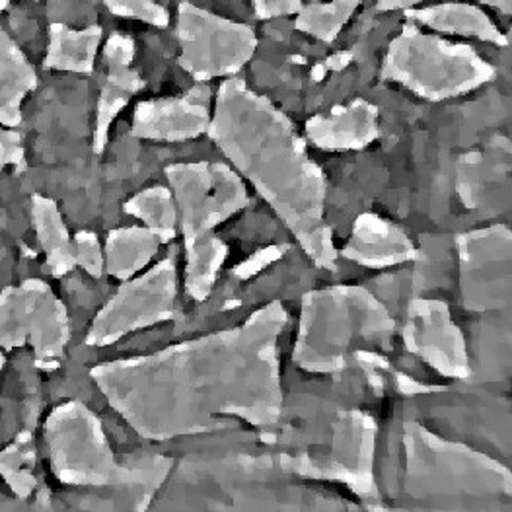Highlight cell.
<instances>
[{"mask_svg": "<svg viewBox=\"0 0 512 512\" xmlns=\"http://www.w3.org/2000/svg\"><path fill=\"white\" fill-rule=\"evenodd\" d=\"M285 320L275 302L236 330L94 366L90 376L145 439L205 433L230 417L275 425L283 405L277 341Z\"/></svg>", "mask_w": 512, "mask_h": 512, "instance_id": "1", "label": "cell"}, {"mask_svg": "<svg viewBox=\"0 0 512 512\" xmlns=\"http://www.w3.org/2000/svg\"><path fill=\"white\" fill-rule=\"evenodd\" d=\"M207 133L289 224L308 256L331 267L335 250L324 220L326 183L293 121L244 80L230 76L217 90Z\"/></svg>", "mask_w": 512, "mask_h": 512, "instance_id": "2", "label": "cell"}, {"mask_svg": "<svg viewBox=\"0 0 512 512\" xmlns=\"http://www.w3.org/2000/svg\"><path fill=\"white\" fill-rule=\"evenodd\" d=\"M51 472L71 487H115L129 493L131 509L145 511L152 491L166 479L170 460L148 456L133 464H119L102 421L82 402L61 403L45 419Z\"/></svg>", "mask_w": 512, "mask_h": 512, "instance_id": "3", "label": "cell"}, {"mask_svg": "<svg viewBox=\"0 0 512 512\" xmlns=\"http://www.w3.org/2000/svg\"><path fill=\"white\" fill-rule=\"evenodd\" d=\"M168 176L182 211L187 293L203 300L228 256V248L215 238L213 230L246 205V189L222 164H176L168 168Z\"/></svg>", "mask_w": 512, "mask_h": 512, "instance_id": "4", "label": "cell"}, {"mask_svg": "<svg viewBox=\"0 0 512 512\" xmlns=\"http://www.w3.org/2000/svg\"><path fill=\"white\" fill-rule=\"evenodd\" d=\"M495 67L468 43L405 22L388 43L380 76L427 102L466 96L495 78Z\"/></svg>", "mask_w": 512, "mask_h": 512, "instance_id": "5", "label": "cell"}, {"mask_svg": "<svg viewBox=\"0 0 512 512\" xmlns=\"http://www.w3.org/2000/svg\"><path fill=\"white\" fill-rule=\"evenodd\" d=\"M392 331L382 304L363 289H326L306 296L294 359L312 372L341 370L357 341H376Z\"/></svg>", "mask_w": 512, "mask_h": 512, "instance_id": "6", "label": "cell"}, {"mask_svg": "<svg viewBox=\"0 0 512 512\" xmlns=\"http://www.w3.org/2000/svg\"><path fill=\"white\" fill-rule=\"evenodd\" d=\"M69 341L67 308L45 281L26 279L0 293V376L8 353L26 345L32 347L39 370H57Z\"/></svg>", "mask_w": 512, "mask_h": 512, "instance_id": "7", "label": "cell"}, {"mask_svg": "<svg viewBox=\"0 0 512 512\" xmlns=\"http://www.w3.org/2000/svg\"><path fill=\"white\" fill-rule=\"evenodd\" d=\"M178 65L195 82H211L240 73L256 55L257 39L252 26L224 18L189 0L176 10Z\"/></svg>", "mask_w": 512, "mask_h": 512, "instance_id": "8", "label": "cell"}, {"mask_svg": "<svg viewBox=\"0 0 512 512\" xmlns=\"http://www.w3.org/2000/svg\"><path fill=\"white\" fill-rule=\"evenodd\" d=\"M409 481L431 495H509L511 472L462 444L435 439L417 425L407 427Z\"/></svg>", "mask_w": 512, "mask_h": 512, "instance_id": "9", "label": "cell"}, {"mask_svg": "<svg viewBox=\"0 0 512 512\" xmlns=\"http://www.w3.org/2000/svg\"><path fill=\"white\" fill-rule=\"evenodd\" d=\"M174 300L176 269L174 261L166 259L145 275L125 281L94 318L86 343L92 347H106L131 331L164 322L174 314Z\"/></svg>", "mask_w": 512, "mask_h": 512, "instance_id": "10", "label": "cell"}, {"mask_svg": "<svg viewBox=\"0 0 512 512\" xmlns=\"http://www.w3.org/2000/svg\"><path fill=\"white\" fill-rule=\"evenodd\" d=\"M462 289L470 310H495L511 300V232L505 226L474 232L458 242Z\"/></svg>", "mask_w": 512, "mask_h": 512, "instance_id": "11", "label": "cell"}, {"mask_svg": "<svg viewBox=\"0 0 512 512\" xmlns=\"http://www.w3.org/2000/svg\"><path fill=\"white\" fill-rule=\"evenodd\" d=\"M405 341L415 355L442 374L468 376L470 368L462 331L452 324L446 304L433 300L411 304Z\"/></svg>", "mask_w": 512, "mask_h": 512, "instance_id": "12", "label": "cell"}, {"mask_svg": "<svg viewBox=\"0 0 512 512\" xmlns=\"http://www.w3.org/2000/svg\"><path fill=\"white\" fill-rule=\"evenodd\" d=\"M135 41L123 34H113L106 41L104 59L108 65L106 80L96 108V125H94V152L102 154L108 145L111 123L131 102L135 94L145 88L143 76L131 65L135 61Z\"/></svg>", "mask_w": 512, "mask_h": 512, "instance_id": "13", "label": "cell"}, {"mask_svg": "<svg viewBox=\"0 0 512 512\" xmlns=\"http://www.w3.org/2000/svg\"><path fill=\"white\" fill-rule=\"evenodd\" d=\"M209 121V108L191 96L160 98L141 102L135 108L131 133L148 141L178 143L207 133Z\"/></svg>", "mask_w": 512, "mask_h": 512, "instance_id": "14", "label": "cell"}, {"mask_svg": "<svg viewBox=\"0 0 512 512\" xmlns=\"http://www.w3.org/2000/svg\"><path fill=\"white\" fill-rule=\"evenodd\" d=\"M380 133L378 108L366 100L337 106L326 115H316L306 123L310 143L324 150H361Z\"/></svg>", "mask_w": 512, "mask_h": 512, "instance_id": "15", "label": "cell"}, {"mask_svg": "<svg viewBox=\"0 0 512 512\" xmlns=\"http://www.w3.org/2000/svg\"><path fill=\"white\" fill-rule=\"evenodd\" d=\"M407 22L427 28L440 36L472 37L497 47H507L509 36L491 20V16L472 2H440L403 10Z\"/></svg>", "mask_w": 512, "mask_h": 512, "instance_id": "16", "label": "cell"}, {"mask_svg": "<svg viewBox=\"0 0 512 512\" xmlns=\"http://www.w3.org/2000/svg\"><path fill=\"white\" fill-rule=\"evenodd\" d=\"M345 256L368 267H386L409 261L415 256V250L400 226L365 215L355 224Z\"/></svg>", "mask_w": 512, "mask_h": 512, "instance_id": "17", "label": "cell"}, {"mask_svg": "<svg viewBox=\"0 0 512 512\" xmlns=\"http://www.w3.org/2000/svg\"><path fill=\"white\" fill-rule=\"evenodd\" d=\"M37 74L18 43L0 28V125L18 127L22 104L36 90Z\"/></svg>", "mask_w": 512, "mask_h": 512, "instance_id": "18", "label": "cell"}, {"mask_svg": "<svg viewBox=\"0 0 512 512\" xmlns=\"http://www.w3.org/2000/svg\"><path fill=\"white\" fill-rule=\"evenodd\" d=\"M32 222L51 275L57 279L69 275L76 267V254L59 205L51 197L32 195Z\"/></svg>", "mask_w": 512, "mask_h": 512, "instance_id": "19", "label": "cell"}, {"mask_svg": "<svg viewBox=\"0 0 512 512\" xmlns=\"http://www.w3.org/2000/svg\"><path fill=\"white\" fill-rule=\"evenodd\" d=\"M102 36L104 32L100 26L73 30L65 24H51L45 69L65 73H92Z\"/></svg>", "mask_w": 512, "mask_h": 512, "instance_id": "20", "label": "cell"}, {"mask_svg": "<svg viewBox=\"0 0 512 512\" xmlns=\"http://www.w3.org/2000/svg\"><path fill=\"white\" fill-rule=\"evenodd\" d=\"M160 238L148 228L129 226L111 230L106 240L104 263L111 277L127 281L135 277L156 256Z\"/></svg>", "mask_w": 512, "mask_h": 512, "instance_id": "21", "label": "cell"}, {"mask_svg": "<svg viewBox=\"0 0 512 512\" xmlns=\"http://www.w3.org/2000/svg\"><path fill=\"white\" fill-rule=\"evenodd\" d=\"M363 2L365 0H328L302 4L294 16V28L322 43H333Z\"/></svg>", "mask_w": 512, "mask_h": 512, "instance_id": "22", "label": "cell"}, {"mask_svg": "<svg viewBox=\"0 0 512 512\" xmlns=\"http://www.w3.org/2000/svg\"><path fill=\"white\" fill-rule=\"evenodd\" d=\"M36 442L30 431L20 433L0 450V477L18 499H28L36 489Z\"/></svg>", "mask_w": 512, "mask_h": 512, "instance_id": "23", "label": "cell"}, {"mask_svg": "<svg viewBox=\"0 0 512 512\" xmlns=\"http://www.w3.org/2000/svg\"><path fill=\"white\" fill-rule=\"evenodd\" d=\"M125 213L143 220L148 230L154 232L160 242H166L176 232V207L168 189L150 187L125 203Z\"/></svg>", "mask_w": 512, "mask_h": 512, "instance_id": "24", "label": "cell"}, {"mask_svg": "<svg viewBox=\"0 0 512 512\" xmlns=\"http://www.w3.org/2000/svg\"><path fill=\"white\" fill-rule=\"evenodd\" d=\"M111 14L121 18H133L152 28H168L172 22L170 10L156 0H104Z\"/></svg>", "mask_w": 512, "mask_h": 512, "instance_id": "25", "label": "cell"}, {"mask_svg": "<svg viewBox=\"0 0 512 512\" xmlns=\"http://www.w3.org/2000/svg\"><path fill=\"white\" fill-rule=\"evenodd\" d=\"M74 254H76V265L86 269L92 277H102L106 263H104V250L96 234L80 230L73 238Z\"/></svg>", "mask_w": 512, "mask_h": 512, "instance_id": "26", "label": "cell"}, {"mask_svg": "<svg viewBox=\"0 0 512 512\" xmlns=\"http://www.w3.org/2000/svg\"><path fill=\"white\" fill-rule=\"evenodd\" d=\"M16 166L20 170L26 168V152L22 145V135L14 131V127L0 129V168Z\"/></svg>", "mask_w": 512, "mask_h": 512, "instance_id": "27", "label": "cell"}, {"mask_svg": "<svg viewBox=\"0 0 512 512\" xmlns=\"http://www.w3.org/2000/svg\"><path fill=\"white\" fill-rule=\"evenodd\" d=\"M248 2L252 4L257 18L263 22L296 16L304 4L302 0H248Z\"/></svg>", "mask_w": 512, "mask_h": 512, "instance_id": "28", "label": "cell"}, {"mask_svg": "<svg viewBox=\"0 0 512 512\" xmlns=\"http://www.w3.org/2000/svg\"><path fill=\"white\" fill-rule=\"evenodd\" d=\"M425 0H376V10L378 12H398V10H407L421 6Z\"/></svg>", "mask_w": 512, "mask_h": 512, "instance_id": "29", "label": "cell"}, {"mask_svg": "<svg viewBox=\"0 0 512 512\" xmlns=\"http://www.w3.org/2000/svg\"><path fill=\"white\" fill-rule=\"evenodd\" d=\"M474 2L483 4V6H489V8H493V10L501 12V14H507V16L512 14V0H474Z\"/></svg>", "mask_w": 512, "mask_h": 512, "instance_id": "30", "label": "cell"}, {"mask_svg": "<svg viewBox=\"0 0 512 512\" xmlns=\"http://www.w3.org/2000/svg\"><path fill=\"white\" fill-rule=\"evenodd\" d=\"M8 2H10V0H0V12H2V10L8 6Z\"/></svg>", "mask_w": 512, "mask_h": 512, "instance_id": "31", "label": "cell"}]
</instances>
